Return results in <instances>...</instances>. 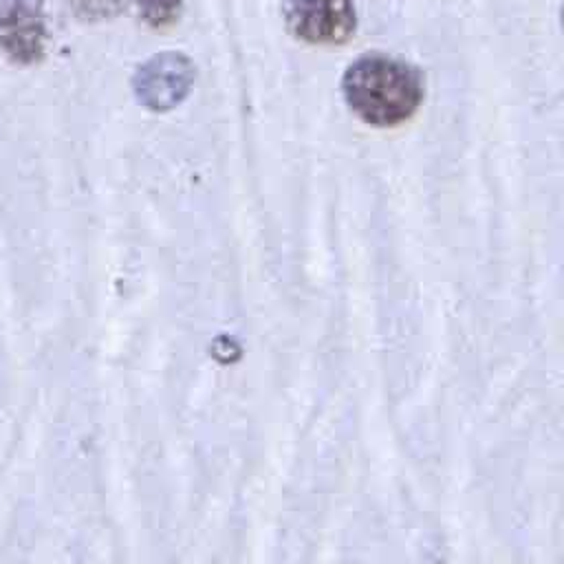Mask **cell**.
Segmentation results:
<instances>
[{
    "label": "cell",
    "instance_id": "3957f363",
    "mask_svg": "<svg viewBox=\"0 0 564 564\" xmlns=\"http://www.w3.org/2000/svg\"><path fill=\"white\" fill-rule=\"evenodd\" d=\"M0 51L22 66L44 57L46 24L31 0H0Z\"/></svg>",
    "mask_w": 564,
    "mask_h": 564
},
{
    "label": "cell",
    "instance_id": "277c9868",
    "mask_svg": "<svg viewBox=\"0 0 564 564\" xmlns=\"http://www.w3.org/2000/svg\"><path fill=\"white\" fill-rule=\"evenodd\" d=\"M183 64L185 62L176 55L152 59L139 73V97L152 108L178 101V90H185L189 84V70Z\"/></svg>",
    "mask_w": 564,
    "mask_h": 564
},
{
    "label": "cell",
    "instance_id": "7a4b0ae2",
    "mask_svg": "<svg viewBox=\"0 0 564 564\" xmlns=\"http://www.w3.org/2000/svg\"><path fill=\"white\" fill-rule=\"evenodd\" d=\"M289 31L308 44H344L355 33L352 0H286Z\"/></svg>",
    "mask_w": 564,
    "mask_h": 564
},
{
    "label": "cell",
    "instance_id": "6da1fadb",
    "mask_svg": "<svg viewBox=\"0 0 564 564\" xmlns=\"http://www.w3.org/2000/svg\"><path fill=\"white\" fill-rule=\"evenodd\" d=\"M341 90L350 110L377 128L408 121L423 101L421 73L412 64L381 53L355 59L344 73Z\"/></svg>",
    "mask_w": 564,
    "mask_h": 564
},
{
    "label": "cell",
    "instance_id": "5b68a950",
    "mask_svg": "<svg viewBox=\"0 0 564 564\" xmlns=\"http://www.w3.org/2000/svg\"><path fill=\"white\" fill-rule=\"evenodd\" d=\"M130 2L134 4L141 20L156 29L174 24L181 15V0H130Z\"/></svg>",
    "mask_w": 564,
    "mask_h": 564
},
{
    "label": "cell",
    "instance_id": "8992f818",
    "mask_svg": "<svg viewBox=\"0 0 564 564\" xmlns=\"http://www.w3.org/2000/svg\"><path fill=\"white\" fill-rule=\"evenodd\" d=\"M73 2H75L79 9H84V11H90V13H93V11H97V9H99V4H101L104 0H73Z\"/></svg>",
    "mask_w": 564,
    "mask_h": 564
}]
</instances>
